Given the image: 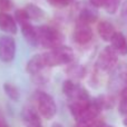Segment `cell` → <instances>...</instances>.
I'll return each mask as SVG.
<instances>
[{"label":"cell","instance_id":"cell-1","mask_svg":"<svg viewBox=\"0 0 127 127\" xmlns=\"http://www.w3.org/2000/svg\"><path fill=\"white\" fill-rule=\"evenodd\" d=\"M38 33V41L45 48H57L59 46H63L64 36L58 29L54 28L48 25H44L37 28Z\"/></svg>","mask_w":127,"mask_h":127},{"label":"cell","instance_id":"cell-2","mask_svg":"<svg viewBox=\"0 0 127 127\" xmlns=\"http://www.w3.org/2000/svg\"><path fill=\"white\" fill-rule=\"evenodd\" d=\"M48 67H55L59 65H66L70 64L74 60V51L70 47L67 46H59L57 48L51 49L49 53L45 54Z\"/></svg>","mask_w":127,"mask_h":127},{"label":"cell","instance_id":"cell-3","mask_svg":"<svg viewBox=\"0 0 127 127\" xmlns=\"http://www.w3.org/2000/svg\"><path fill=\"white\" fill-rule=\"evenodd\" d=\"M36 100H37L38 110L45 119H51L56 115L57 106L54 98L49 94L44 92H38L36 94Z\"/></svg>","mask_w":127,"mask_h":127},{"label":"cell","instance_id":"cell-4","mask_svg":"<svg viewBox=\"0 0 127 127\" xmlns=\"http://www.w3.org/2000/svg\"><path fill=\"white\" fill-rule=\"evenodd\" d=\"M117 63H118V54L114 50L112 46H107L99 54L96 66L99 70L110 71L117 66Z\"/></svg>","mask_w":127,"mask_h":127},{"label":"cell","instance_id":"cell-5","mask_svg":"<svg viewBox=\"0 0 127 127\" xmlns=\"http://www.w3.org/2000/svg\"><path fill=\"white\" fill-rule=\"evenodd\" d=\"M16 55V42L10 36L0 37V60L10 63Z\"/></svg>","mask_w":127,"mask_h":127},{"label":"cell","instance_id":"cell-6","mask_svg":"<svg viewBox=\"0 0 127 127\" xmlns=\"http://www.w3.org/2000/svg\"><path fill=\"white\" fill-rule=\"evenodd\" d=\"M63 90L65 95L69 98V100H76V99H89L87 90L83 88L80 85L74 83L72 80L68 79L64 83Z\"/></svg>","mask_w":127,"mask_h":127},{"label":"cell","instance_id":"cell-7","mask_svg":"<svg viewBox=\"0 0 127 127\" xmlns=\"http://www.w3.org/2000/svg\"><path fill=\"white\" fill-rule=\"evenodd\" d=\"M93 39V30L86 22L77 21L74 30V40L79 45H86Z\"/></svg>","mask_w":127,"mask_h":127},{"label":"cell","instance_id":"cell-8","mask_svg":"<svg viewBox=\"0 0 127 127\" xmlns=\"http://www.w3.org/2000/svg\"><path fill=\"white\" fill-rule=\"evenodd\" d=\"M46 68H48V64H47L45 54L33 56L27 64V71L30 75H38Z\"/></svg>","mask_w":127,"mask_h":127},{"label":"cell","instance_id":"cell-9","mask_svg":"<svg viewBox=\"0 0 127 127\" xmlns=\"http://www.w3.org/2000/svg\"><path fill=\"white\" fill-rule=\"evenodd\" d=\"M0 29L7 33L15 35L17 32L16 19L7 12H0Z\"/></svg>","mask_w":127,"mask_h":127},{"label":"cell","instance_id":"cell-10","mask_svg":"<svg viewBox=\"0 0 127 127\" xmlns=\"http://www.w3.org/2000/svg\"><path fill=\"white\" fill-rule=\"evenodd\" d=\"M21 26V32L24 35V38L30 46H37L39 44L38 41V33L37 28H33V26L30 24V21L25 22L20 25Z\"/></svg>","mask_w":127,"mask_h":127},{"label":"cell","instance_id":"cell-11","mask_svg":"<svg viewBox=\"0 0 127 127\" xmlns=\"http://www.w3.org/2000/svg\"><path fill=\"white\" fill-rule=\"evenodd\" d=\"M97 31H98V35L104 41H110L114 37V35L116 33L115 30V27L113 26L112 22L103 20L98 24L97 26Z\"/></svg>","mask_w":127,"mask_h":127},{"label":"cell","instance_id":"cell-12","mask_svg":"<svg viewBox=\"0 0 127 127\" xmlns=\"http://www.w3.org/2000/svg\"><path fill=\"white\" fill-rule=\"evenodd\" d=\"M110 46L114 48V50L116 51L118 55L125 56L127 55V40L126 37L122 32H117L114 35L113 39L110 40Z\"/></svg>","mask_w":127,"mask_h":127},{"label":"cell","instance_id":"cell-13","mask_svg":"<svg viewBox=\"0 0 127 127\" xmlns=\"http://www.w3.org/2000/svg\"><path fill=\"white\" fill-rule=\"evenodd\" d=\"M97 18H98V12H97L95 7H83L78 13L77 21L86 22V24L90 25L96 21Z\"/></svg>","mask_w":127,"mask_h":127},{"label":"cell","instance_id":"cell-14","mask_svg":"<svg viewBox=\"0 0 127 127\" xmlns=\"http://www.w3.org/2000/svg\"><path fill=\"white\" fill-rule=\"evenodd\" d=\"M22 121L26 127H39L40 119L35 109L31 107H25L22 110Z\"/></svg>","mask_w":127,"mask_h":127},{"label":"cell","instance_id":"cell-15","mask_svg":"<svg viewBox=\"0 0 127 127\" xmlns=\"http://www.w3.org/2000/svg\"><path fill=\"white\" fill-rule=\"evenodd\" d=\"M24 9L26 10L27 15H28L30 20H39V19H41L42 16H44V11L38 6H36V4L29 3V4H27Z\"/></svg>","mask_w":127,"mask_h":127},{"label":"cell","instance_id":"cell-16","mask_svg":"<svg viewBox=\"0 0 127 127\" xmlns=\"http://www.w3.org/2000/svg\"><path fill=\"white\" fill-rule=\"evenodd\" d=\"M3 89H4L6 95L9 97V98L13 99V100H18V99H19V97H20L19 89H18V87L17 86H15L13 84L6 83L3 85Z\"/></svg>","mask_w":127,"mask_h":127},{"label":"cell","instance_id":"cell-17","mask_svg":"<svg viewBox=\"0 0 127 127\" xmlns=\"http://www.w3.org/2000/svg\"><path fill=\"white\" fill-rule=\"evenodd\" d=\"M95 100L97 101V104L99 105V107L101 109H109L114 106V98L109 95H103L99 96L98 98H96Z\"/></svg>","mask_w":127,"mask_h":127},{"label":"cell","instance_id":"cell-18","mask_svg":"<svg viewBox=\"0 0 127 127\" xmlns=\"http://www.w3.org/2000/svg\"><path fill=\"white\" fill-rule=\"evenodd\" d=\"M122 0H105V3H104V8L110 15H114L118 11L119 7H121Z\"/></svg>","mask_w":127,"mask_h":127},{"label":"cell","instance_id":"cell-19","mask_svg":"<svg viewBox=\"0 0 127 127\" xmlns=\"http://www.w3.org/2000/svg\"><path fill=\"white\" fill-rule=\"evenodd\" d=\"M119 113L127 116V85L121 92V101H119Z\"/></svg>","mask_w":127,"mask_h":127},{"label":"cell","instance_id":"cell-20","mask_svg":"<svg viewBox=\"0 0 127 127\" xmlns=\"http://www.w3.org/2000/svg\"><path fill=\"white\" fill-rule=\"evenodd\" d=\"M69 75L75 79H80L85 76V68L80 65H75L69 68Z\"/></svg>","mask_w":127,"mask_h":127},{"label":"cell","instance_id":"cell-21","mask_svg":"<svg viewBox=\"0 0 127 127\" xmlns=\"http://www.w3.org/2000/svg\"><path fill=\"white\" fill-rule=\"evenodd\" d=\"M76 127H113L108 124L104 123L98 119H94L92 122H88V123H77Z\"/></svg>","mask_w":127,"mask_h":127},{"label":"cell","instance_id":"cell-22","mask_svg":"<svg viewBox=\"0 0 127 127\" xmlns=\"http://www.w3.org/2000/svg\"><path fill=\"white\" fill-rule=\"evenodd\" d=\"M15 16H16V20H17V22L19 25H22V24H25V22L30 21V19H29V17L25 9H19V10H17Z\"/></svg>","mask_w":127,"mask_h":127},{"label":"cell","instance_id":"cell-23","mask_svg":"<svg viewBox=\"0 0 127 127\" xmlns=\"http://www.w3.org/2000/svg\"><path fill=\"white\" fill-rule=\"evenodd\" d=\"M74 0H47L49 4L54 7H57V8H64V7H67L68 4H70Z\"/></svg>","mask_w":127,"mask_h":127},{"label":"cell","instance_id":"cell-24","mask_svg":"<svg viewBox=\"0 0 127 127\" xmlns=\"http://www.w3.org/2000/svg\"><path fill=\"white\" fill-rule=\"evenodd\" d=\"M12 8L11 0H0V12H6Z\"/></svg>","mask_w":127,"mask_h":127},{"label":"cell","instance_id":"cell-25","mask_svg":"<svg viewBox=\"0 0 127 127\" xmlns=\"http://www.w3.org/2000/svg\"><path fill=\"white\" fill-rule=\"evenodd\" d=\"M90 4L95 8H99V7H104V3H105V0H89Z\"/></svg>","mask_w":127,"mask_h":127},{"label":"cell","instance_id":"cell-26","mask_svg":"<svg viewBox=\"0 0 127 127\" xmlns=\"http://www.w3.org/2000/svg\"><path fill=\"white\" fill-rule=\"evenodd\" d=\"M121 13H122V17L127 20V0L123 3V6H122Z\"/></svg>","mask_w":127,"mask_h":127},{"label":"cell","instance_id":"cell-27","mask_svg":"<svg viewBox=\"0 0 127 127\" xmlns=\"http://www.w3.org/2000/svg\"><path fill=\"white\" fill-rule=\"evenodd\" d=\"M0 127H8V125H7V122L6 119H4L3 115L0 113Z\"/></svg>","mask_w":127,"mask_h":127},{"label":"cell","instance_id":"cell-28","mask_svg":"<svg viewBox=\"0 0 127 127\" xmlns=\"http://www.w3.org/2000/svg\"><path fill=\"white\" fill-rule=\"evenodd\" d=\"M51 127H63L60 124H58V123H55V124H53V126Z\"/></svg>","mask_w":127,"mask_h":127},{"label":"cell","instance_id":"cell-29","mask_svg":"<svg viewBox=\"0 0 127 127\" xmlns=\"http://www.w3.org/2000/svg\"><path fill=\"white\" fill-rule=\"evenodd\" d=\"M123 124H124V125H125V126L127 127V117H126V118H125V119H124V122H123Z\"/></svg>","mask_w":127,"mask_h":127},{"label":"cell","instance_id":"cell-30","mask_svg":"<svg viewBox=\"0 0 127 127\" xmlns=\"http://www.w3.org/2000/svg\"><path fill=\"white\" fill-rule=\"evenodd\" d=\"M39 127H41V126H39Z\"/></svg>","mask_w":127,"mask_h":127}]
</instances>
